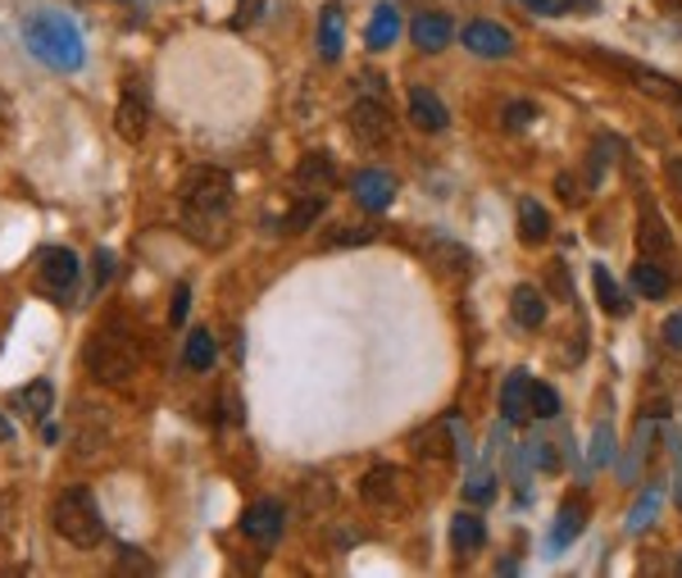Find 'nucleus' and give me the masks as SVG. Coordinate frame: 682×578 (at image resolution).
I'll list each match as a JSON object with an SVG mask.
<instances>
[{"instance_id":"obj_1","label":"nucleus","mask_w":682,"mask_h":578,"mask_svg":"<svg viewBox=\"0 0 682 578\" xmlns=\"http://www.w3.org/2000/svg\"><path fill=\"white\" fill-rule=\"evenodd\" d=\"M182 228L197 237V242H223V223H228V206H232V178L214 165H197L182 173Z\"/></svg>"},{"instance_id":"obj_2","label":"nucleus","mask_w":682,"mask_h":578,"mask_svg":"<svg viewBox=\"0 0 682 578\" xmlns=\"http://www.w3.org/2000/svg\"><path fill=\"white\" fill-rule=\"evenodd\" d=\"M23 46L46 69H60V73L82 69V60H87L82 28L64 10H51V6H41V10H32L23 19Z\"/></svg>"},{"instance_id":"obj_3","label":"nucleus","mask_w":682,"mask_h":578,"mask_svg":"<svg viewBox=\"0 0 682 578\" xmlns=\"http://www.w3.org/2000/svg\"><path fill=\"white\" fill-rule=\"evenodd\" d=\"M51 524H56V534L73 547H101L106 538V524H101V510H96V497L87 488H64L56 497V510H51Z\"/></svg>"},{"instance_id":"obj_4","label":"nucleus","mask_w":682,"mask_h":578,"mask_svg":"<svg viewBox=\"0 0 682 578\" xmlns=\"http://www.w3.org/2000/svg\"><path fill=\"white\" fill-rule=\"evenodd\" d=\"M87 369H91L96 382H106V388H128L132 373H137V351L119 332H101L87 347Z\"/></svg>"},{"instance_id":"obj_5","label":"nucleus","mask_w":682,"mask_h":578,"mask_svg":"<svg viewBox=\"0 0 682 578\" xmlns=\"http://www.w3.org/2000/svg\"><path fill=\"white\" fill-rule=\"evenodd\" d=\"M588 60H596L601 69H619V73H628V78H632V87L646 91V96H655V101H664V106H678V101H682V82L664 78L660 69H646V64H638V60H628V56H610V51H588Z\"/></svg>"},{"instance_id":"obj_6","label":"nucleus","mask_w":682,"mask_h":578,"mask_svg":"<svg viewBox=\"0 0 682 578\" xmlns=\"http://www.w3.org/2000/svg\"><path fill=\"white\" fill-rule=\"evenodd\" d=\"M37 282L51 301H69L78 282V256L69 247H41L37 251Z\"/></svg>"},{"instance_id":"obj_7","label":"nucleus","mask_w":682,"mask_h":578,"mask_svg":"<svg viewBox=\"0 0 682 578\" xmlns=\"http://www.w3.org/2000/svg\"><path fill=\"white\" fill-rule=\"evenodd\" d=\"M638 247H642V260L660 265L673 273V260H678V247H673V232L660 215L655 201H642V223H638Z\"/></svg>"},{"instance_id":"obj_8","label":"nucleus","mask_w":682,"mask_h":578,"mask_svg":"<svg viewBox=\"0 0 682 578\" xmlns=\"http://www.w3.org/2000/svg\"><path fill=\"white\" fill-rule=\"evenodd\" d=\"M351 132L364 141V147H382V141L392 137V114H387V101H382L378 91H355Z\"/></svg>"},{"instance_id":"obj_9","label":"nucleus","mask_w":682,"mask_h":578,"mask_svg":"<svg viewBox=\"0 0 682 578\" xmlns=\"http://www.w3.org/2000/svg\"><path fill=\"white\" fill-rule=\"evenodd\" d=\"M282 528H287V506L278 497H260L255 506H247V515H241V534L260 547H273L282 538Z\"/></svg>"},{"instance_id":"obj_10","label":"nucleus","mask_w":682,"mask_h":578,"mask_svg":"<svg viewBox=\"0 0 682 578\" xmlns=\"http://www.w3.org/2000/svg\"><path fill=\"white\" fill-rule=\"evenodd\" d=\"M464 51H473L482 60H505V56H514V32L492 19H473V23H464Z\"/></svg>"},{"instance_id":"obj_11","label":"nucleus","mask_w":682,"mask_h":578,"mask_svg":"<svg viewBox=\"0 0 682 578\" xmlns=\"http://www.w3.org/2000/svg\"><path fill=\"white\" fill-rule=\"evenodd\" d=\"M397 178L387 173V169H360L355 173V182H351V191H355V206H364L369 215H382L387 206L397 201Z\"/></svg>"},{"instance_id":"obj_12","label":"nucleus","mask_w":682,"mask_h":578,"mask_svg":"<svg viewBox=\"0 0 682 578\" xmlns=\"http://www.w3.org/2000/svg\"><path fill=\"white\" fill-rule=\"evenodd\" d=\"M410 37H414V46L419 51H428V56H437V51H447V46L455 41V23H451V14H419L414 23H410Z\"/></svg>"},{"instance_id":"obj_13","label":"nucleus","mask_w":682,"mask_h":578,"mask_svg":"<svg viewBox=\"0 0 682 578\" xmlns=\"http://www.w3.org/2000/svg\"><path fill=\"white\" fill-rule=\"evenodd\" d=\"M341 41H347V10H341V0H328L323 14H319V60L337 64Z\"/></svg>"},{"instance_id":"obj_14","label":"nucleus","mask_w":682,"mask_h":578,"mask_svg":"<svg viewBox=\"0 0 682 578\" xmlns=\"http://www.w3.org/2000/svg\"><path fill=\"white\" fill-rule=\"evenodd\" d=\"M410 123L423 128V132H442L451 123V110L442 106V96L428 91V87H414L410 91Z\"/></svg>"},{"instance_id":"obj_15","label":"nucleus","mask_w":682,"mask_h":578,"mask_svg":"<svg viewBox=\"0 0 682 578\" xmlns=\"http://www.w3.org/2000/svg\"><path fill=\"white\" fill-rule=\"evenodd\" d=\"M501 415H505V423H523L532 415V378L523 369H514L505 378V388H501Z\"/></svg>"},{"instance_id":"obj_16","label":"nucleus","mask_w":682,"mask_h":578,"mask_svg":"<svg viewBox=\"0 0 682 578\" xmlns=\"http://www.w3.org/2000/svg\"><path fill=\"white\" fill-rule=\"evenodd\" d=\"M447 432H451V423H432L423 438H419V460L423 465H432V469H447L451 460H455V451H464L460 447V438L455 442H447Z\"/></svg>"},{"instance_id":"obj_17","label":"nucleus","mask_w":682,"mask_h":578,"mask_svg":"<svg viewBox=\"0 0 682 578\" xmlns=\"http://www.w3.org/2000/svg\"><path fill=\"white\" fill-rule=\"evenodd\" d=\"M337 182V169L323 151H305V160L297 165V191H314V197H323V191Z\"/></svg>"},{"instance_id":"obj_18","label":"nucleus","mask_w":682,"mask_h":578,"mask_svg":"<svg viewBox=\"0 0 682 578\" xmlns=\"http://www.w3.org/2000/svg\"><path fill=\"white\" fill-rule=\"evenodd\" d=\"M510 315H514L519 328H542V323H546V301H542L538 287H532V282H519L514 297H510Z\"/></svg>"},{"instance_id":"obj_19","label":"nucleus","mask_w":682,"mask_h":578,"mask_svg":"<svg viewBox=\"0 0 682 578\" xmlns=\"http://www.w3.org/2000/svg\"><path fill=\"white\" fill-rule=\"evenodd\" d=\"M14 406H19L23 419L46 423V419H51V406H56V388L46 378H37V382H28L23 392H14Z\"/></svg>"},{"instance_id":"obj_20","label":"nucleus","mask_w":682,"mask_h":578,"mask_svg":"<svg viewBox=\"0 0 682 578\" xmlns=\"http://www.w3.org/2000/svg\"><path fill=\"white\" fill-rule=\"evenodd\" d=\"M582 528H588V501L573 497V501H564V506H560V515H555L551 547H555V551H560V547H569L573 538H582Z\"/></svg>"},{"instance_id":"obj_21","label":"nucleus","mask_w":682,"mask_h":578,"mask_svg":"<svg viewBox=\"0 0 682 578\" xmlns=\"http://www.w3.org/2000/svg\"><path fill=\"white\" fill-rule=\"evenodd\" d=\"M632 292L646 297V301H664L673 292V273L660 269V265H651V260H642L638 269H632Z\"/></svg>"},{"instance_id":"obj_22","label":"nucleus","mask_w":682,"mask_h":578,"mask_svg":"<svg viewBox=\"0 0 682 578\" xmlns=\"http://www.w3.org/2000/svg\"><path fill=\"white\" fill-rule=\"evenodd\" d=\"M397 469L392 465H373L369 474H364V484H360V492H364V501L369 506H392L397 501Z\"/></svg>"},{"instance_id":"obj_23","label":"nucleus","mask_w":682,"mask_h":578,"mask_svg":"<svg viewBox=\"0 0 682 578\" xmlns=\"http://www.w3.org/2000/svg\"><path fill=\"white\" fill-rule=\"evenodd\" d=\"M482 542H487V524H482V515L460 510V515L451 519V547L469 556V551H482Z\"/></svg>"},{"instance_id":"obj_24","label":"nucleus","mask_w":682,"mask_h":578,"mask_svg":"<svg viewBox=\"0 0 682 578\" xmlns=\"http://www.w3.org/2000/svg\"><path fill=\"white\" fill-rule=\"evenodd\" d=\"M114 128H119L123 141H141L146 137V101L137 91H123V101L114 110Z\"/></svg>"},{"instance_id":"obj_25","label":"nucleus","mask_w":682,"mask_h":578,"mask_svg":"<svg viewBox=\"0 0 682 578\" xmlns=\"http://www.w3.org/2000/svg\"><path fill=\"white\" fill-rule=\"evenodd\" d=\"M519 237H523V247H538V242H546L551 237V215H546V206H538V201H519Z\"/></svg>"},{"instance_id":"obj_26","label":"nucleus","mask_w":682,"mask_h":578,"mask_svg":"<svg viewBox=\"0 0 682 578\" xmlns=\"http://www.w3.org/2000/svg\"><path fill=\"white\" fill-rule=\"evenodd\" d=\"M182 360H187V369H197V373L214 369V360H219L214 332H210V328H191V332H187V351H182Z\"/></svg>"},{"instance_id":"obj_27","label":"nucleus","mask_w":682,"mask_h":578,"mask_svg":"<svg viewBox=\"0 0 682 578\" xmlns=\"http://www.w3.org/2000/svg\"><path fill=\"white\" fill-rule=\"evenodd\" d=\"M401 37V10L387 0V6L373 10V23H369V51H387Z\"/></svg>"},{"instance_id":"obj_28","label":"nucleus","mask_w":682,"mask_h":578,"mask_svg":"<svg viewBox=\"0 0 682 578\" xmlns=\"http://www.w3.org/2000/svg\"><path fill=\"white\" fill-rule=\"evenodd\" d=\"M592 282H596V301H601V310H605V315L623 319V315L632 310V306H628V297L619 292V282L610 278V269H605V265H596V269H592Z\"/></svg>"},{"instance_id":"obj_29","label":"nucleus","mask_w":682,"mask_h":578,"mask_svg":"<svg viewBox=\"0 0 682 578\" xmlns=\"http://www.w3.org/2000/svg\"><path fill=\"white\" fill-rule=\"evenodd\" d=\"M323 210H328V197H314V191H301V201L291 206V215H287L282 223H287V232H305L310 223H319V219H323Z\"/></svg>"},{"instance_id":"obj_30","label":"nucleus","mask_w":682,"mask_h":578,"mask_svg":"<svg viewBox=\"0 0 682 578\" xmlns=\"http://www.w3.org/2000/svg\"><path fill=\"white\" fill-rule=\"evenodd\" d=\"M660 501H664V492H660V488H646V497H642L638 506H632V515H628V534H642V528L655 519Z\"/></svg>"},{"instance_id":"obj_31","label":"nucleus","mask_w":682,"mask_h":578,"mask_svg":"<svg viewBox=\"0 0 682 578\" xmlns=\"http://www.w3.org/2000/svg\"><path fill=\"white\" fill-rule=\"evenodd\" d=\"M610 460H614V428L601 423V428H596V438H592V451H588V465L601 469V465H610Z\"/></svg>"},{"instance_id":"obj_32","label":"nucleus","mask_w":682,"mask_h":578,"mask_svg":"<svg viewBox=\"0 0 682 578\" xmlns=\"http://www.w3.org/2000/svg\"><path fill=\"white\" fill-rule=\"evenodd\" d=\"M532 415H538V419H555L560 415V392L546 388V382H532Z\"/></svg>"},{"instance_id":"obj_33","label":"nucleus","mask_w":682,"mask_h":578,"mask_svg":"<svg viewBox=\"0 0 682 578\" xmlns=\"http://www.w3.org/2000/svg\"><path fill=\"white\" fill-rule=\"evenodd\" d=\"M492 497H497V478L492 474H473L469 484H464V501L469 506H487Z\"/></svg>"},{"instance_id":"obj_34","label":"nucleus","mask_w":682,"mask_h":578,"mask_svg":"<svg viewBox=\"0 0 682 578\" xmlns=\"http://www.w3.org/2000/svg\"><path fill=\"white\" fill-rule=\"evenodd\" d=\"M373 237H378L373 223H364V228H337L328 237V247H364V242H373Z\"/></svg>"},{"instance_id":"obj_35","label":"nucleus","mask_w":682,"mask_h":578,"mask_svg":"<svg viewBox=\"0 0 682 578\" xmlns=\"http://www.w3.org/2000/svg\"><path fill=\"white\" fill-rule=\"evenodd\" d=\"M532 119H538V106H528V101H510L505 106V128H528Z\"/></svg>"},{"instance_id":"obj_36","label":"nucleus","mask_w":682,"mask_h":578,"mask_svg":"<svg viewBox=\"0 0 682 578\" xmlns=\"http://www.w3.org/2000/svg\"><path fill=\"white\" fill-rule=\"evenodd\" d=\"M664 347H673V351H682V310L664 319Z\"/></svg>"},{"instance_id":"obj_37","label":"nucleus","mask_w":682,"mask_h":578,"mask_svg":"<svg viewBox=\"0 0 682 578\" xmlns=\"http://www.w3.org/2000/svg\"><path fill=\"white\" fill-rule=\"evenodd\" d=\"M523 10H532V14H546V19H555V14H564V6L560 0H519Z\"/></svg>"},{"instance_id":"obj_38","label":"nucleus","mask_w":682,"mask_h":578,"mask_svg":"<svg viewBox=\"0 0 682 578\" xmlns=\"http://www.w3.org/2000/svg\"><path fill=\"white\" fill-rule=\"evenodd\" d=\"M114 273V256L110 251H96V287H106Z\"/></svg>"},{"instance_id":"obj_39","label":"nucleus","mask_w":682,"mask_h":578,"mask_svg":"<svg viewBox=\"0 0 682 578\" xmlns=\"http://www.w3.org/2000/svg\"><path fill=\"white\" fill-rule=\"evenodd\" d=\"M187 297H191V292H187V282H182L178 292H173V306H169V319H173V323H182V319H187Z\"/></svg>"},{"instance_id":"obj_40","label":"nucleus","mask_w":682,"mask_h":578,"mask_svg":"<svg viewBox=\"0 0 682 578\" xmlns=\"http://www.w3.org/2000/svg\"><path fill=\"white\" fill-rule=\"evenodd\" d=\"M555 191H560V197H564V201H582V191H578V182H573L569 173H560V182H555Z\"/></svg>"},{"instance_id":"obj_41","label":"nucleus","mask_w":682,"mask_h":578,"mask_svg":"<svg viewBox=\"0 0 682 578\" xmlns=\"http://www.w3.org/2000/svg\"><path fill=\"white\" fill-rule=\"evenodd\" d=\"M551 282H555V287H560V297H564V301H573V287H569V282H564V265H560V260H555V265H551Z\"/></svg>"},{"instance_id":"obj_42","label":"nucleus","mask_w":682,"mask_h":578,"mask_svg":"<svg viewBox=\"0 0 682 578\" xmlns=\"http://www.w3.org/2000/svg\"><path fill=\"white\" fill-rule=\"evenodd\" d=\"M669 178H673V187L682 191V160H669Z\"/></svg>"},{"instance_id":"obj_43","label":"nucleus","mask_w":682,"mask_h":578,"mask_svg":"<svg viewBox=\"0 0 682 578\" xmlns=\"http://www.w3.org/2000/svg\"><path fill=\"white\" fill-rule=\"evenodd\" d=\"M560 6H564V10H592L596 0H560Z\"/></svg>"},{"instance_id":"obj_44","label":"nucleus","mask_w":682,"mask_h":578,"mask_svg":"<svg viewBox=\"0 0 682 578\" xmlns=\"http://www.w3.org/2000/svg\"><path fill=\"white\" fill-rule=\"evenodd\" d=\"M10 438H14V423H10L6 415H0V442H10Z\"/></svg>"}]
</instances>
